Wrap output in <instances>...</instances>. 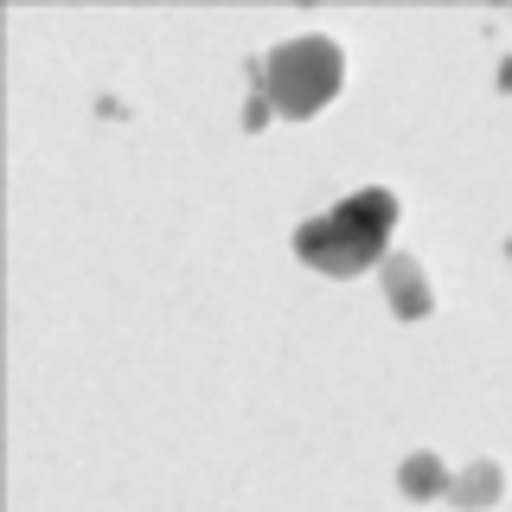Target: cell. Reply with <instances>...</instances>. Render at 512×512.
Returning <instances> with one entry per match:
<instances>
[{"instance_id":"obj_1","label":"cell","mask_w":512,"mask_h":512,"mask_svg":"<svg viewBox=\"0 0 512 512\" xmlns=\"http://www.w3.org/2000/svg\"><path fill=\"white\" fill-rule=\"evenodd\" d=\"M391 231H397V199L384 186H372V192L340 199L333 212H320L314 224H301L295 256L308 269H320V276H359V269H372L384 256Z\"/></svg>"},{"instance_id":"obj_2","label":"cell","mask_w":512,"mask_h":512,"mask_svg":"<svg viewBox=\"0 0 512 512\" xmlns=\"http://www.w3.org/2000/svg\"><path fill=\"white\" fill-rule=\"evenodd\" d=\"M340 77H346V64H340V45L333 39H288L269 58V103L282 116H314V109L333 103Z\"/></svg>"},{"instance_id":"obj_3","label":"cell","mask_w":512,"mask_h":512,"mask_svg":"<svg viewBox=\"0 0 512 512\" xmlns=\"http://www.w3.org/2000/svg\"><path fill=\"white\" fill-rule=\"evenodd\" d=\"M384 295H391V308L404 320L429 314V282H423V269H416L410 256H391V263H384Z\"/></svg>"},{"instance_id":"obj_4","label":"cell","mask_w":512,"mask_h":512,"mask_svg":"<svg viewBox=\"0 0 512 512\" xmlns=\"http://www.w3.org/2000/svg\"><path fill=\"white\" fill-rule=\"evenodd\" d=\"M404 487H410V493H436V487H442V474H436V461H429V455H416V461H410V468H404Z\"/></svg>"},{"instance_id":"obj_5","label":"cell","mask_w":512,"mask_h":512,"mask_svg":"<svg viewBox=\"0 0 512 512\" xmlns=\"http://www.w3.org/2000/svg\"><path fill=\"white\" fill-rule=\"evenodd\" d=\"M461 493V500H493V493H500V474H493V468H480L474 480H468V487H455Z\"/></svg>"}]
</instances>
